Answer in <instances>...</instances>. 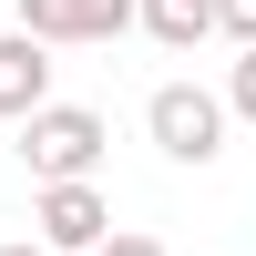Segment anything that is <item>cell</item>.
<instances>
[{"label":"cell","instance_id":"obj_2","mask_svg":"<svg viewBox=\"0 0 256 256\" xmlns=\"http://www.w3.org/2000/svg\"><path fill=\"white\" fill-rule=\"evenodd\" d=\"M144 134L164 144V164H216V154H226V102L205 92V82H154Z\"/></svg>","mask_w":256,"mask_h":256},{"label":"cell","instance_id":"obj_6","mask_svg":"<svg viewBox=\"0 0 256 256\" xmlns=\"http://www.w3.org/2000/svg\"><path fill=\"white\" fill-rule=\"evenodd\" d=\"M134 31H154L164 52H195L216 41V0H134Z\"/></svg>","mask_w":256,"mask_h":256},{"label":"cell","instance_id":"obj_7","mask_svg":"<svg viewBox=\"0 0 256 256\" xmlns=\"http://www.w3.org/2000/svg\"><path fill=\"white\" fill-rule=\"evenodd\" d=\"M226 123H256V52H236V72H226Z\"/></svg>","mask_w":256,"mask_h":256},{"label":"cell","instance_id":"obj_5","mask_svg":"<svg viewBox=\"0 0 256 256\" xmlns=\"http://www.w3.org/2000/svg\"><path fill=\"white\" fill-rule=\"evenodd\" d=\"M41 102H52V52L20 31H0V123H31Z\"/></svg>","mask_w":256,"mask_h":256},{"label":"cell","instance_id":"obj_4","mask_svg":"<svg viewBox=\"0 0 256 256\" xmlns=\"http://www.w3.org/2000/svg\"><path fill=\"white\" fill-rule=\"evenodd\" d=\"M134 31V0H20V41H123Z\"/></svg>","mask_w":256,"mask_h":256},{"label":"cell","instance_id":"obj_3","mask_svg":"<svg viewBox=\"0 0 256 256\" xmlns=\"http://www.w3.org/2000/svg\"><path fill=\"white\" fill-rule=\"evenodd\" d=\"M113 236V195L102 184H41L31 195V246L41 256H92Z\"/></svg>","mask_w":256,"mask_h":256},{"label":"cell","instance_id":"obj_9","mask_svg":"<svg viewBox=\"0 0 256 256\" xmlns=\"http://www.w3.org/2000/svg\"><path fill=\"white\" fill-rule=\"evenodd\" d=\"M92 256H164V246H154V236H123V226H113V236H102Z\"/></svg>","mask_w":256,"mask_h":256},{"label":"cell","instance_id":"obj_1","mask_svg":"<svg viewBox=\"0 0 256 256\" xmlns=\"http://www.w3.org/2000/svg\"><path fill=\"white\" fill-rule=\"evenodd\" d=\"M102 113L92 102H41L31 123H20V164H31V184H92V164H102Z\"/></svg>","mask_w":256,"mask_h":256},{"label":"cell","instance_id":"obj_10","mask_svg":"<svg viewBox=\"0 0 256 256\" xmlns=\"http://www.w3.org/2000/svg\"><path fill=\"white\" fill-rule=\"evenodd\" d=\"M0 256H41V246H31V236H20V246H0Z\"/></svg>","mask_w":256,"mask_h":256},{"label":"cell","instance_id":"obj_8","mask_svg":"<svg viewBox=\"0 0 256 256\" xmlns=\"http://www.w3.org/2000/svg\"><path fill=\"white\" fill-rule=\"evenodd\" d=\"M216 31L236 41V52H256V0H216Z\"/></svg>","mask_w":256,"mask_h":256}]
</instances>
